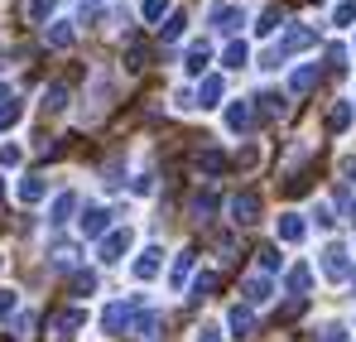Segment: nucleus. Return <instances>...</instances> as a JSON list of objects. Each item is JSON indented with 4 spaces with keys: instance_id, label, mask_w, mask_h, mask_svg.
<instances>
[{
    "instance_id": "1",
    "label": "nucleus",
    "mask_w": 356,
    "mask_h": 342,
    "mask_svg": "<svg viewBox=\"0 0 356 342\" xmlns=\"http://www.w3.org/2000/svg\"><path fill=\"white\" fill-rule=\"evenodd\" d=\"M313 44H318V29H308V24H294V29H289V34H284V39L270 49L265 68H280V63H284L289 54H298V49H313Z\"/></svg>"
},
{
    "instance_id": "2",
    "label": "nucleus",
    "mask_w": 356,
    "mask_h": 342,
    "mask_svg": "<svg viewBox=\"0 0 356 342\" xmlns=\"http://www.w3.org/2000/svg\"><path fill=\"white\" fill-rule=\"evenodd\" d=\"M130 241H135V236H130V227H116V231H106V236H102V246H97V256H102L106 265H116V261H125V251H130Z\"/></svg>"
},
{
    "instance_id": "3",
    "label": "nucleus",
    "mask_w": 356,
    "mask_h": 342,
    "mask_svg": "<svg viewBox=\"0 0 356 342\" xmlns=\"http://www.w3.org/2000/svg\"><path fill=\"white\" fill-rule=\"evenodd\" d=\"M255 217H260V193H255V188H245V193L232 198V222H236V227H250Z\"/></svg>"
},
{
    "instance_id": "4",
    "label": "nucleus",
    "mask_w": 356,
    "mask_h": 342,
    "mask_svg": "<svg viewBox=\"0 0 356 342\" xmlns=\"http://www.w3.org/2000/svg\"><path fill=\"white\" fill-rule=\"evenodd\" d=\"M135 309H140V299H125V304H106V313H102V328H106V333H120V328H130V313H135Z\"/></svg>"
},
{
    "instance_id": "5",
    "label": "nucleus",
    "mask_w": 356,
    "mask_h": 342,
    "mask_svg": "<svg viewBox=\"0 0 356 342\" xmlns=\"http://www.w3.org/2000/svg\"><path fill=\"white\" fill-rule=\"evenodd\" d=\"M82 323H87V313H82V309H58V313H54V323H49V333H54V338H72Z\"/></svg>"
},
{
    "instance_id": "6",
    "label": "nucleus",
    "mask_w": 356,
    "mask_h": 342,
    "mask_svg": "<svg viewBox=\"0 0 356 342\" xmlns=\"http://www.w3.org/2000/svg\"><path fill=\"white\" fill-rule=\"evenodd\" d=\"M250 125H255V107H250V102H232V107H227V130H250Z\"/></svg>"
},
{
    "instance_id": "7",
    "label": "nucleus",
    "mask_w": 356,
    "mask_h": 342,
    "mask_svg": "<svg viewBox=\"0 0 356 342\" xmlns=\"http://www.w3.org/2000/svg\"><path fill=\"white\" fill-rule=\"evenodd\" d=\"M111 231V212L106 208H87L82 212V236H106Z\"/></svg>"
},
{
    "instance_id": "8",
    "label": "nucleus",
    "mask_w": 356,
    "mask_h": 342,
    "mask_svg": "<svg viewBox=\"0 0 356 342\" xmlns=\"http://www.w3.org/2000/svg\"><path fill=\"white\" fill-rule=\"evenodd\" d=\"M159 265H164V251H159V246L140 251V261H135V280H154V275H159Z\"/></svg>"
},
{
    "instance_id": "9",
    "label": "nucleus",
    "mask_w": 356,
    "mask_h": 342,
    "mask_svg": "<svg viewBox=\"0 0 356 342\" xmlns=\"http://www.w3.org/2000/svg\"><path fill=\"white\" fill-rule=\"evenodd\" d=\"M323 275L327 280H347V251L342 246H327L323 251Z\"/></svg>"
},
{
    "instance_id": "10",
    "label": "nucleus",
    "mask_w": 356,
    "mask_h": 342,
    "mask_svg": "<svg viewBox=\"0 0 356 342\" xmlns=\"http://www.w3.org/2000/svg\"><path fill=\"white\" fill-rule=\"evenodd\" d=\"M207 20H212L217 29H227V34H232L236 24H245V15H241L236 5H212V15H207Z\"/></svg>"
},
{
    "instance_id": "11",
    "label": "nucleus",
    "mask_w": 356,
    "mask_h": 342,
    "mask_svg": "<svg viewBox=\"0 0 356 342\" xmlns=\"http://www.w3.org/2000/svg\"><path fill=\"white\" fill-rule=\"evenodd\" d=\"M207 63H212V44H207V39H197V44L188 49V58H183V68H188V72L197 77V72H202Z\"/></svg>"
},
{
    "instance_id": "12",
    "label": "nucleus",
    "mask_w": 356,
    "mask_h": 342,
    "mask_svg": "<svg viewBox=\"0 0 356 342\" xmlns=\"http://www.w3.org/2000/svg\"><path fill=\"white\" fill-rule=\"evenodd\" d=\"M44 193H49L44 173H24V178H19V203H39Z\"/></svg>"
},
{
    "instance_id": "13",
    "label": "nucleus",
    "mask_w": 356,
    "mask_h": 342,
    "mask_svg": "<svg viewBox=\"0 0 356 342\" xmlns=\"http://www.w3.org/2000/svg\"><path fill=\"white\" fill-rule=\"evenodd\" d=\"M72 212H77V193H58V198H54V208H49V222L58 227V222H67Z\"/></svg>"
},
{
    "instance_id": "14",
    "label": "nucleus",
    "mask_w": 356,
    "mask_h": 342,
    "mask_svg": "<svg viewBox=\"0 0 356 342\" xmlns=\"http://www.w3.org/2000/svg\"><path fill=\"white\" fill-rule=\"evenodd\" d=\"M217 97H222V77H217V72H207V77H202V87H197V107H217Z\"/></svg>"
},
{
    "instance_id": "15",
    "label": "nucleus",
    "mask_w": 356,
    "mask_h": 342,
    "mask_svg": "<svg viewBox=\"0 0 356 342\" xmlns=\"http://www.w3.org/2000/svg\"><path fill=\"white\" fill-rule=\"evenodd\" d=\"M303 217H298V212H284V217H280V241H303Z\"/></svg>"
},
{
    "instance_id": "16",
    "label": "nucleus",
    "mask_w": 356,
    "mask_h": 342,
    "mask_svg": "<svg viewBox=\"0 0 356 342\" xmlns=\"http://www.w3.org/2000/svg\"><path fill=\"white\" fill-rule=\"evenodd\" d=\"M44 39H49L54 49H67V44H72V24H67V20H54V24L44 29Z\"/></svg>"
},
{
    "instance_id": "17",
    "label": "nucleus",
    "mask_w": 356,
    "mask_h": 342,
    "mask_svg": "<svg viewBox=\"0 0 356 342\" xmlns=\"http://www.w3.org/2000/svg\"><path fill=\"white\" fill-rule=\"evenodd\" d=\"M352 116H356L352 102H337V107L327 111V130H347V125H352Z\"/></svg>"
},
{
    "instance_id": "18",
    "label": "nucleus",
    "mask_w": 356,
    "mask_h": 342,
    "mask_svg": "<svg viewBox=\"0 0 356 342\" xmlns=\"http://www.w3.org/2000/svg\"><path fill=\"white\" fill-rule=\"evenodd\" d=\"M289 87H294V92H313V87H318V63H303V68L294 72V82H289Z\"/></svg>"
},
{
    "instance_id": "19",
    "label": "nucleus",
    "mask_w": 356,
    "mask_h": 342,
    "mask_svg": "<svg viewBox=\"0 0 356 342\" xmlns=\"http://www.w3.org/2000/svg\"><path fill=\"white\" fill-rule=\"evenodd\" d=\"M232 338H250V328H255V318H250V309H232Z\"/></svg>"
},
{
    "instance_id": "20",
    "label": "nucleus",
    "mask_w": 356,
    "mask_h": 342,
    "mask_svg": "<svg viewBox=\"0 0 356 342\" xmlns=\"http://www.w3.org/2000/svg\"><path fill=\"white\" fill-rule=\"evenodd\" d=\"M212 212H217V193L207 188V193H197V198H193V217H197V222H207Z\"/></svg>"
},
{
    "instance_id": "21",
    "label": "nucleus",
    "mask_w": 356,
    "mask_h": 342,
    "mask_svg": "<svg viewBox=\"0 0 356 342\" xmlns=\"http://www.w3.org/2000/svg\"><path fill=\"white\" fill-rule=\"evenodd\" d=\"M212 289H217V275H212V270H202V275L193 280V294H188V299H193V304H202V299H207Z\"/></svg>"
},
{
    "instance_id": "22",
    "label": "nucleus",
    "mask_w": 356,
    "mask_h": 342,
    "mask_svg": "<svg viewBox=\"0 0 356 342\" xmlns=\"http://www.w3.org/2000/svg\"><path fill=\"white\" fill-rule=\"evenodd\" d=\"M308 285H313V270H308V265H294V270H289V289L303 299V294H308Z\"/></svg>"
},
{
    "instance_id": "23",
    "label": "nucleus",
    "mask_w": 356,
    "mask_h": 342,
    "mask_svg": "<svg viewBox=\"0 0 356 342\" xmlns=\"http://www.w3.org/2000/svg\"><path fill=\"white\" fill-rule=\"evenodd\" d=\"M197 169L222 173V169H227V155H222V150H202V155H197Z\"/></svg>"
},
{
    "instance_id": "24",
    "label": "nucleus",
    "mask_w": 356,
    "mask_h": 342,
    "mask_svg": "<svg viewBox=\"0 0 356 342\" xmlns=\"http://www.w3.org/2000/svg\"><path fill=\"white\" fill-rule=\"evenodd\" d=\"M63 107H67V87H63V82H54V87L44 92V111H63Z\"/></svg>"
},
{
    "instance_id": "25",
    "label": "nucleus",
    "mask_w": 356,
    "mask_h": 342,
    "mask_svg": "<svg viewBox=\"0 0 356 342\" xmlns=\"http://www.w3.org/2000/svg\"><path fill=\"white\" fill-rule=\"evenodd\" d=\"M54 5H58V0H29V24H49Z\"/></svg>"
},
{
    "instance_id": "26",
    "label": "nucleus",
    "mask_w": 356,
    "mask_h": 342,
    "mask_svg": "<svg viewBox=\"0 0 356 342\" xmlns=\"http://www.w3.org/2000/svg\"><path fill=\"white\" fill-rule=\"evenodd\" d=\"M183 24H188L183 15H169V24H159V39H164V44H174L178 34H183Z\"/></svg>"
},
{
    "instance_id": "27",
    "label": "nucleus",
    "mask_w": 356,
    "mask_h": 342,
    "mask_svg": "<svg viewBox=\"0 0 356 342\" xmlns=\"http://www.w3.org/2000/svg\"><path fill=\"white\" fill-rule=\"evenodd\" d=\"M245 299L250 304H265L270 299V280H245Z\"/></svg>"
},
{
    "instance_id": "28",
    "label": "nucleus",
    "mask_w": 356,
    "mask_h": 342,
    "mask_svg": "<svg viewBox=\"0 0 356 342\" xmlns=\"http://www.w3.org/2000/svg\"><path fill=\"white\" fill-rule=\"evenodd\" d=\"M92 289H97V275L92 270H77L72 275V294H92Z\"/></svg>"
},
{
    "instance_id": "29",
    "label": "nucleus",
    "mask_w": 356,
    "mask_h": 342,
    "mask_svg": "<svg viewBox=\"0 0 356 342\" xmlns=\"http://www.w3.org/2000/svg\"><path fill=\"white\" fill-rule=\"evenodd\" d=\"M280 24H284V15H280V10H265V15H260V24H255V29H260V34H275V29H280Z\"/></svg>"
},
{
    "instance_id": "30",
    "label": "nucleus",
    "mask_w": 356,
    "mask_h": 342,
    "mask_svg": "<svg viewBox=\"0 0 356 342\" xmlns=\"http://www.w3.org/2000/svg\"><path fill=\"white\" fill-rule=\"evenodd\" d=\"M245 63H250V49L245 44H232L227 49V68H245Z\"/></svg>"
},
{
    "instance_id": "31",
    "label": "nucleus",
    "mask_w": 356,
    "mask_h": 342,
    "mask_svg": "<svg viewBox=\"0 0 356 342\" xmlns=\"http://www.w3.org/2000/svg\"><path fill=\"white\" fill-rule=\"evenodd\" d=\"M332 24H356V0H342V5H337Z\"/></svg>"
},
{
    "instance_id": "32",
    "label": "nucleus",
    "mask_w": 356,
    "mask_h": 342,
    "mask_svg": "<svg viewBox=\"0 0 356 342\" xmlns=\"http://www.w3.org/2000/svg\"><path fill=\"white\" fill-rule=\"evenodd\" d=\"M164 10H169V0H145V20H149V24H159Z\"/></svg>"
},
{
    "instance_id": "33",
    "label": "nucleus",
    "mask_w": 356,
    "mask_h": 342,
    "mask_svg": "<svg viewBox=\"0 0 356 342\" xmlns=\"http://www.w3.org/2000/svg\"><path fill=\"white\" fill-rule=\"evenodd\" d=\"M188 270H193V251H183V256L174 261V285H183V275H188Z\"/></svg>"
},
{
    "instance_id": "34",
    "label": "nucleus",
    "mask_w": 356,
    "mask_h": 342,
    "mask_svg": "<svg viewBox=\"0 0 356 342\" xmlns=\"http://www.w3.org/2000/svg\"><path fill=\"white\" fill-rule=\"evenodd\" d=\"M260 265L265 270H280V246H260Z\"/></svg>"
},
{
    "instance_id": "35",
    "label": "nucleus",
    "mask_w": 356,
    "mask_h": 342,
    "mask_svg": "<svg viewBox=\"0 0 356 342\" xmlns=\"http://www.w3.org/2000/svg\"><path fill=\"white\" fill-rule=\"evenodd\" d=\"M19 111H24V107H19V102H10V107H5V111H0V130H10V125H15V121H19Z\"/></svg>"
},
{
    "instance_id": "36",
    "label": "nucleus",
    "mask_w": 356,
    "mask_h": 342,
    "mask_svg": "<svg viewBox=\"0 0 356 342\" xmlns=\"http://www.w3.org/2000/svg\"><path fill=\"white\" fill-rule=\"evenodd\" d=\"M15 338H19V342H24V338H34V313H24V318L15 323Z\"/></svg>"
},
{
    "instance_id": "37",
    "label": "nucleus",
    "mask_w": 356,
    "mask_h": 342,
    "mask_svg": "<svg viewBox=\"0 0 356 342\" xmlns=\"http://www.w3.org/2000/svg\"><path fill=\"white\" fill-rule=\"evenodd\" d=\"M15 313V289H0V318Z\"/></svg>"
},
{
    "instance_id": "38",
    "label": "nucleus",
    "mask_w": 356,
    "mask_h": 342,
    "mask_svg": "<svg viewBox=\"0 0 356 342\" xmlns=\"http://www.w3.org/2000/svg\"><path fill=\"white\" fill-rule=\"evenodd\" d=\"M318 342H347V328L332 323V328H323V338H318Z\"/></svg>"
},
{
    "instance_id": "39",
    "label": "nucleus",
    "mask_w": 356,
    "mask_h": 342,
    "mask_svg": "<svg viewBox=\"0 0 356 342\" xmlns=\"http://www.w3.org/2000/svg\"><path fill=\"white\" fill-rule=\"evenodd\" d=\"M0 164H19V145H0Z\"/></svg>"
},
{
    "instance_id": "40",
    "label": "nucleus",
    "mask_w": 356,
    "mask_h": 342,
    "mask_svg": "<svg viewBox=\"0 0 356 342\" xmlns=\"http://www.w3.org/2000/svg\"><path fill=\"white\" fill-rule=\"evenodd\" d=\"M260 102H265V107H260V111H265V116H275V111H284V102H280V97H270V92H265V97H260Z\"/></svg>"
},
{
    "instance_id": "41",
    "label": "nucleus",
    "mask_w": 356,
    "mask_h": 342,
    "mask_svg": "<svg viewBox=\"0 0 356 342\" xmlns=\"http://www.w3.org/2000/svg\"><path fill=\"white\" fill-rule=\"evenodd\" d=\"M10 102H15V92H10V87H5V82H0V111H5V107H10Z\"/></svg>"
},
{
    "instance_id": "42",
    "label": "nucleus",
    "mask_w": 356,
    "mask_h": 342,
    "mask_svg": "<svg viewBox=\"0 0 356 342\" xmlns=\"http://www.w3.org/2000/svg\"><path fill=\"white\" fill-rule=\"evenodd\" d=\"M342 173H347V178L356 183V160H342Z\"/></svg>"
},
{
    "instance_id": "43",
    "label": "nucleus",
    "mask_w": 356,
    "mask_h": 342,
    "mask_svg": "<svg viewBox=\"0 0 356 342\" xmlns=\"http://www.w3.org/2000/svg\"><path fill=\"white\" fill-rule=\"evenodd\" d=\"M197 342H217V333H212V328H202V338H197Z\"/></svg>"
},
{
    "instance_id": "44",
    "label": "nucleus",
    "mask_w": 356,
    "mask_h": 342,
    "mask_svg": "<svg viewBox=\"0 0 356 342\" xmlns=\"http://www.w3.org/2000/svg\"><path fill=\"white\" fill-rule=\"evenodd\" d=\"M0 68H5V49H0Z\"/></svg>"
},
{
    "instance_id": "45",
    "label": "nucleus",
    "mask_w": 356,
    "mask_h": 342,
    "mask_svg": "<svg viewBox=\"0 0 356 342\" xmlns=\"http://www.w3.org/2000/svg\"><path fill=\"white\" fill-rule=\"evenodd\" d=\"M352 222H356V208H352Z\"/></svg>"
},
{
    "instance_id": "46",
    "label": "nucleus",
    "mask_w": 356,
    "mask_h": 342,
    "mask_svg": "<svg viewBox=\"0 0 356 342\" xmlns=\"http://www.w3.org/2000/svg\"><path fill=\"white\" fill-rule=\"evenodd\" d=\"M92 5H102V0H92Z\"/></svg>"
},
{
    "instance_id": "47",
    "label": "nucleus",
    "mask_w": 356,
    "mask_h": 342,
    "mask_svg": "<svg viewBox=\"0 0 356 342\" xmlns=\"http://www.w3.org/2000/svg\"><path fill=\"white\" fill-rule=\"evenodd\" d=\"M0 193H5V183H0Z\"/></svg>"
}]
</instances>
